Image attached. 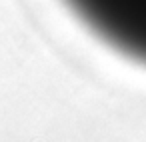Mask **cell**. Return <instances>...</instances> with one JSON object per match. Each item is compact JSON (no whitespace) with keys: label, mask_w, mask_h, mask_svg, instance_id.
Here are the masks:
<instances>
[{"label":"cell","mask_w":146,"mask_h":142,"mask_svg":"<svg viewBox=\"0 0 146 142\" xmlns=\"http://www.w3.org/2000/svg\"><path fill=\"white\" fill-rule=\"evenodd\" d=\"M106 44L146 64V0H64Z\"/></svg>","instance_id":"cell-1"}]
</instances>
